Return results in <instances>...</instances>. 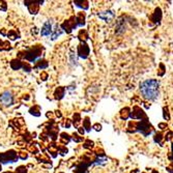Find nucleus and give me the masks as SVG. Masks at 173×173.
<instances>
[{"mask_svg": "<svg viewBox=\"0 0 173 173\" xmlns=\"http://www.w3.org/2000/svg\"><path fill=\"white\" fill-rule=\"evenodd\" d=\"M161 19H162V12H161V9L158 7V8H156L155 12H153V15L152 17V21L155 22V23H158Z\"/></svg>", "mask_w": 173, "mask_h": 173, "instance_id": "nucleus-10", "label": "nucleus"}, {"mask_svg": "<svg viewBox=\"0 0 173 173\" xmlns=\"http://www.w3.org/2000/svg\"><path fill=\"white\" fill-rule=\"evenodd\" d=\"M76 21H77V25H80V26H83L84 23H85V15L83 14V12H80L79 15H78V17L76 18Z\"/></svg>", "mask_w": 173, "mask_h": 173, "instance_id": "nucleus-12", "label": "nucleus"}, {"mask_svg": "<svg viewBox=\"0 0 173 173\" xmlns=\"http://www.w3.org/2000/svg\"><path fill=\"white\" fill-rule=\"evenodd\" d=\"M172 152H173V143H172Z\"/></svg>", "mask_w": 173, "mask_h": 173, "instance_id": "nucleus-29", "label": "nucleus"}, {"mask_svg": "<svg viewBox=\"0 0 173 173\" xmlns=\"http://www.w3.org/2000/svg\"><path fill=\"white\" fill-rule=\"evenodd\" d=\"M21 158L22 159H26L27 158V155H21Z\"/></svg>", "mask_w": 173, "mask_h": 173, "instance_id": "nucleus-28", "label": "nucleus"}, {"mask_svg": "<svg viewBox=\"0 0 173 173\" xmlns=\"http://www.w3.org/2000/svg\"><path fill=\"white\" fill-rule=\"evenodd\" d=\"M77 26V21L76 18H72L70 20H68L67 22H64L63 25H62V28L67 31V32H71L72 30L75 29V27Z\"/></svg>", "mask_w": 173, "mask_h": 173, "instance_id": "nucleus-5", "label": "nucleus"}, {"mask_svg": "<svg viewBox=\"0 0 173 173\" xmlns=\"http://www.w3.org/2000/svg\"><path fill=\"white\" fill-rule=\"evenodd\" d=\"M140 91L145 100H156L159 96V82L156 79H149L141 83Z\"/></svg>", "mask_w": 173, "mask_h": 173, "instance_id": "nucleus-1", "label": "nucleus"}, {"mask_svg": "<svg viewBox=\"0 0 173 173\" xmlns=\"http://www.w3.org/2000/svg\"><path fill=\"white\" fill-rule=\"evenodd\" d=\"M78 54H79L82 58H86L88 54H89V48L85 44V42H82L81 45L78 47Z\"/></svg>", "mask_w": 173, "mask_h": 173, "instance_id": "nucleus-6", "label": "nucleus"}, {"mask_svg": "<svg viewBox=\"0 0 173 173\" xmlns=\"http://www.w3.org/2000/svg\"><path fill=\"white\" fill-rule=\"evenodd\" d=\"M93 128L96 129V131H100V130H101V125H99L97 124H94V125H93Z\"/></svg>", "mask_w": 173, "mask_h": 173, "instance_id": "nucleus-26", "label": "nucleus"}, {"mask_svg": "<svg viewBox=\"0 0 173 173\" xmlns=\"http://www.w3.org/2000/svg\"><path fill=\"white\" fill-rule=\"evenodd\" d=\"M164 118L166 120H169L170 116H169V112H168V108H164Z\"/></svg>", "mask_w": 173, "mask_h": 173, "instance_id": "nucleus-22", "label": "nucleus"}, {"mask_svg": "<svg viewBox=\"0 0 173 173\" xmlns=\"http://www.w3.org/2000/svg\"><path fill=\"white\" fill-rule=\"evenodd\" d=\"M40 63H39L37 64V68H47L48 67V63H47V62H45V63H42L43 61H40Z\"/></svg>", "mask_w": 173, "mask_h": 173, "instance_id": "nucleus-24", "label": "nucleus"}, {"mask_svg": "<svg viewBox=\"0 0 173 173\" xmlns=\"http://www.w3.org/2000/svg\"><path fill=\"white\" fill-rule=\"evenodd\" d=\"M99 17L105 22H111L114 19L115 15L112 11H106V12H101L99 14Z\"/></svg>", "mask_w": 173, "mask_h": 173, "instance_id": "nucleus-7", "label": "nucleus"}, {"mask_svg": "<svg viewBox=\"0 0 173 173\" xmlns=\"http://www.w3.org/2000/svg\"><path fill=\"white\" fill-rule=\"evenodd\" d=\"M93 145H94V143L91 140H86V142L84 143V147H85V148H92Z\"/></svg>", "mask_w": 173, "mask_h": 173, "instance_id": "nucleus-18", "label": "nucleus"}, {"mask_svg": "<svg viewBox=\"0 0 173 173\" xmlns=\"http://www.w3.org/2000/svg\"><path fill=\"white\" fill-rule=\"evenodd\" d=\"M63 94H64V88L59 87L58 89H56V91H55V99L60 100L61 97L63 96Z\"/></svg>", "mask_w": 173, "mask_h": 173, "instance_id": "nucleus-13", "label": "nucleus"}, {"mask_svg": "<svg viewBox=\"0 0 173 173\" xmlns=\"http://www.w3.org/2000/svg\"><path fill=\"white\" fill-rule=\"evenodd\" d=\"M6 173H11V172H6Z\"/></svg>", "mask_w": 173, "mask_h": 173, "instance_id": "nucleus-30", "label": "nucleus"}, {"mask_svg": "<svg viewBox=\"0 0 173 173\" xmlns=\"http://www.w3.org/2000/svg\"><path fill=\"white\" fill-rule=\"evenodd\" d=\"M16 173H27V170H26V168H25L24 166H21V167H19L17 169Z\"/></svg>", "mask_w": 173, "mask_h": 173, "instance_id": "nucleus-21", "label": "nucleus"}, {"mask_svg": "<svg viewBox=\"0 0 173 173\" xmlns=\"http://www.w3.org/2000/svg\"><path fill=\"white\" fill-rule=\"evenodd\" d=\"M30 113L31 114H33V115H35V116H40V107H37V106H34L32 109H30Z\"/></svg>", "mask_w": 173, "mask_h": 173, "instance_id": "nucleus-14", "label": "nucleus"}, {"mask_svg": "<svg viewBox=\"0 0 173 173\" xmlns=\"http://www.w3.org/2000/svg\"><path fill=\"white\" fill-rule=\"evenodd\" d=\"M61 33H62V31H61L60 29H59L58 26H56V29L54 30V33H53V35H52V40H55L56 37L60 35Z\"/></svg>", "mask_w": 173, "mask_h": 173, "instance_id": "nucleus-16", "label": "nucleus"}, {"mask_svg": "<svg viewBox=\"0 0 173 173\" xmlns=\"http://www.w3.org/2000/svg\"><path fill=\"white\" fill-rule=\"evenodd\" d=\"M130 116L133 119H141V120H144V119H147V116L145 114V112L143 111L140 107L135 106L133 108V111L131 112Z\"/></svg>", "mask_w": 173, "mask_h": 173, "instance_id": "nucleus-3", "label": "nucleus"}, {"mask_svg": "<svg viewBox=\"0 0 173 173\" xmlns=\"http://www.w3.org/2000/svg\"><path fill=\"white\" fill-rule=\"evenodd\" d=\"M131 114V112H130V108H128V107H125L124 109H122L121 111H120V117L121 119H128V117L130 116Z\"/></svg>", "mask_w": 173, "mask_h": 173, "instance_id": "nucleus-11", "label": "nucleus"}, {"mask_svg": "<svg viewBox=\"0 0 173 173\" xmlns=\"http://www.w3.org/2000/svg\"><path fill=\"white\" fill-rule=\"evenodd\" d=\"M21 67H22L21 62L19 60H12V68H14V70H18V68H20Z\"/></svg>", "mask_w": 173, "mask_h": 173, "instance_id": "nucleus-15", "label": "nucleus"}, {"mask_svg": "<svg viewBox=\"0 0 173 173\" xmlns=\"http://www.w3.org/2000/svg\"><path fill=\"white\" fill-rule=\"evenodd\" d=\"M79 137H80V136H78L77 134H74V135H73V139H74L75 141H76V142H80V141L83 140V137H82V138H79Z\"/></svg>", "mask_w": 173, "mask_h": 173, "instance_id": "nucleus-23", "label": "nucleus"}, {"mask_svg": "<svg viewBox=\"0 0 173 173\" xmlns=\"http://www.w3.org/2000/svg\"><path fill=\"white\" fill-rule=\"evenodd\" d=\"M129 129H134L133 132L139 131L144 135V136H148V135L152 132V127L148 122V118L144 119V120H141L140 122L131 121L130 124H129Z\"/></svg>", "mask_w": 173, "mask_h": 173, "instance_id": "nucleus-2", "label": "nucleus"}, {"mask_svg": "<svg viewBox=\"0 0 173 173\" xmlns=\"http://www.w3.org/2000/svg\"><path fill=\"white\" fill-rule=\"evenodd\" d=\"M162 139H163V134L162 133H157L156 136H155V141H156V142H158V143L161 144Z\"/></svg>", "mask_w": 173, "mask_h": 173, "instance_id": "nucleus-17", "label": "nucleus"}, {"mask_svg": "<svg viewBox=\"0 0 173 173\" xmlns=\"http://www.w3.org/2000/svg\"><path fill=\"white\" fill-rule=\"evenodd\" d=\"M75 3H76V4L78 5V6H80V7H84V8H87L88 7V4H87V1H81V2H75Z\"/></svg>", "mask_w": 173, "mask_h": 173, "instance_id": "nucleus-19", "label": "nucleus"}, {"mask_svg": "<svg viewBox=\"0 0 173 173\" xmlns=\"http://www.w3.org/2000/svg\"><path fill=\"white\" fill-rule=\"evenodd\" d=\"M16 158H17V156L15 155L14 152H5V153H2V155H0V160H1L2 162H12L15 161Z\"/></svg>", "mask_w": 173, "mask_h": 173, "instance_id": "nucleus-8", "label": "nucleus"}, {"mask_svg": "<svg viewBox=\"0 0 173 173\" xmlns=\"http://www.w3.org/2000/svg\"><path fill=\"white\" fill-rule=\"evenodd\" d=\"M84 127H85V129L87 131H89L90 130V125H89V118L88 117H86L85 118V120H84Z\"/></svg>", "mask_w": 173, "mask_h": 173, "instance_id": "nucleus-20", "label": "nucleus"}, {"mask_svg": "<svg viewBox=\"0 0 173 173\" xmlns=\"http://www.w3.org/2000/svg\"><path fill=\"white\" fill-rule=\"evenodd\" d=\"M12 102H14V97H12V92L9 91H4L0 96V103L4 106H11Z\"/></svg>", "mask_w": 173, "mask_h": 173, "instance_id": "nucleus-4", "label": "nucleus"}, {"mask_svg": "<svg viewBox=\"0 0 173 173\" xmlns=\"http://www.w3.org/2000/svg\"><path fill=\"white\" fill-rule=\"evenodd\" d=\"M51 32H52V21L49 20V21H47L45 24H44L40 33H42V35L46 36V35H49Z\"/></svg>", "mask_w": 173, "mask_h": 173, "instance_id": "nucleus-9", "label": "nucleus"}, {"mask_svg": "<svg viewBox=\"0 0 173 173\" xmlns=\"http://www.w3.org/2000/svg\"><path fill=\"white\" fill-rule=\"evenodd\" d=\"M79 132H80V134H81V135H83V134H84V130H83V128H79Z\"/></svg>", "mask_w": 173, "mask_h": 173, "instance_id": "nucleus-27", "label": "nucleus"}, {"mask_svg": "<svg viewBox=\"0 0 173 173\" xmlns=\"http://www.w3.org/2000/svg\"><path fill=\"white\" fill-rule=\"evenodd\" d=\"M159 128L160 129H165V128H167V124H160Z\"/></svg>", "mask_w": 173, "mask_h": 173, "instance_id": "nucleus-25", "label": "nucleus"}]
</instances>
